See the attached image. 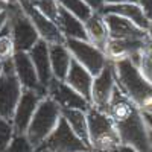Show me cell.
Segmentation results:
<instances>
[{"label": "cell", "instance_id": "f1b7e54d", "mask_svg": "<svg viewBox=\"0 0 152 152\" xmlns=\"http://www.w3.org/2000/svg\"><path fill=\"white\" fill-rule=\"evenodd\" d=\"M125 3H138V0H107V5H125Z\"/></svg>", "mask_w": 152, "mask_h": 152}, {"label": "cell", "instance_id": "d4e9b609", "mask_svg": "<svg viewBox=\"0 0 152 152\" xmlns=\"http://www.w3.org/2000/svg\"><path fill=\"white\" fill-rule=\"evenodd\" d=\"M14 135L15 131H14V126H12V122L0 116V152H6Z\"/></svg>", "mask_w": 152, "mask_h": 152}, {"label": "cell", "instance_id": "603a6c76", "mask_svg": "<svg viewBox=\"0 0 152 152\" xmlns=\"http://www.w3.org/2000/svg\"><path fill=\"white\" fill-rule=\"evenodd\" d=\"M58 5L61 8H64L66 11H69L70 14H73L75 17H78L81 21H87L94 12L88 8L82 0H56Z\"/></svg>", "mask_w": 152, "mask_h": 152}, {"label": "cell", "instance_id": "5bb4252c", "mask_svg": "<svg viewBox=\"0 0 152 152\" xmlns=\"http://www.w3.org/2000/svg\"><path fill=\"white\" fill-rule=\"evenodd\" d=\"M111 40H151L148 31L140 29L129 20L114 14H102Z\"/></svg>", "mask_w": 152, "mask_h": 152}, {"label": "cell", "instance_id": "7c38bea8", "mask_svg": "<svg viewBox=\"0 0 152 152\" xmlns=\"http://www.w3.org/2000/svg\"><path fill=\"white\" fill-rule=\"evenodd\" d=\"M46 96L37 91H31V90H23L21 99L15 108L14 117H12V126H14V131L18 135L26 134L31 120L34 117V114L40 105V102L44 99Z\"/></svg>", "mask_w": 152, "mask_h": 152}, {"label": "cell", "instance_id": "ac0fdd59", "mask_svg": "<svg viewBox=\"0 0 152 152\" xmlns=\"http://www.w3.org/2000/svg\"><path fill=\"white\" fill-rule=\"evenodd\" d=\"M56 24L59 26L62 35L66 37V40H84V41H88L84 21H81L78 17H75L73 14H70L69 11H66L61 6H59V12H58Z\"/></svg>", "mask_w": 152, "mask_h": 152}, {"label": "cell", "instance_id": "ab89813d", "mask_svg": "<svg viewBox=\"0 0 152 152\" xmlns=\"http://www.w3.org/2000/svg\"><path fill=\"white\" fill-rule=\"evenodd\" d=\"M87 152H93V151H87Z\"/></svg>", "mask_w": 152, "mask_h": 152}, {"label": "cell", "instance_id": "74e56055", "mask_svg": "<svg viewBox=\"0 0 152 152\" xmlns=\"http://www.w3.org/2000/svg\"><path fill=\"white\" fill-rule=\"evenodd\" d=\"M26 2H29V3L35 5V3H38V2H41V0H26Z\"/></svg>", "mask_w": 152, "mask_h": 152}, {"label": "cell", "instance_id": "9a60e30c", "mask_svg": "<svg viewBox=\"0 0 152 152\" xmlns=\"http://www.w3.org/2000/svg\"><path fill=\"white\" fill-rule=\"evenodd\" d=\"M29 56L34 62V67L37 70L38 79H40V84L46 88L52 84L53 78V72H52V64H50V53H49V44L43 40H40L29 52Z\"/></svg>", "mask_w": 152, "mask_h": 152}, {"label": "cell", "instance_id": "ba28073f", "mask_svg": "<svg viewBox=\"0 0 152 152\" xmlns=\"http://www.w3.org/2000/svg\"><path fill=\"white\" fill-rule=\"evenodd\" d=\"M66 46L70 50L73 59H76L82 67H85L93 76H97L102 72L110 59L104 50L97 49L90 41L84 40H66Z\"/></svg>", "mask_w": 152, "mask_h": 152}, {"label": "cell", "instance_id": "7a4b0ae2", "mask_svg": "<svg viewBox=\"0 0 152 152\" xmlns=\"http://www.w3.org/2000/svg\"><path fill=\"white\" fill-rule=\"evenodd\" d=\"M119 90L142 111L152 104V84L129 58L113 62Z\"/></svg>", "mask_w": 152, "mask_h": 152}, {"label": "cell", "instance_id": "836d02e7", "mask_svg": "<svg viewBox=\"0 0 152 152\" xmlns=\"http://www.w3.org/2000/svg\"><path fill=\"white\" fill-rule=\"evenodd\" d=\"M5 2L8 5H14V6H21V3L24 2V0H5Z\"/></svg>", "mask_w": 152, "mask_h": 152}, {"label": "cell", "instance_id": "1f68e13d", "mask_svg": "<svg viewBox=\"0 0 152 152\" xmlns=\"http://www.w3.org/2000/svg\"><path fill=\"white\" fill-rule=\"evenodd\" d=\"M143 116H145V120H146V125H148V128H149V131L152 132V114L143 113Z\"/></svg>", "mask_w": 152, "mask_h": 152}, {"label": "cell", "instance_id": "52a82bcc", "mask_svg": "<svg viewBox=\"0 0 152 152\" xmlns=\"http://www.w3.org/2000/svg\"><path fill=\"white\" fill-rule=\"evenodd\" d=\"M35 151H40V152H87V151H91V148L87 146L72 131L69 123L61 116L59 123L55 128V131Z\"/></svg>", "mask_w": 152, "mask_h": 152}, {"label": "cell", "instance_id": "44dd1931", "mask_svg": "<svg viewBox=\"0 0 152 152\" xmlns=\"http://www.w3.org/2000/svg\"><path fill=\"white\" fill-rule=\"evenodd\" d=\"M61 116L69 123L72 131L78 135L87 146H90V140H88L87 111H82V110H61Z\"/></svg>", "mask_w": 152, "mask_h": 152}, {"label": "cell", "instance_id": "8d00e7d4", "mask_svg": "<svg viewBox=\"0 0 152 152\" xmlns=\"http://www.w3.org/2000/svg\"><path fill=\"white\" fill-rule=\"evenodd\" d=\"M3 67H5V62H0V76L3 73Z\"/></svg>", "mask_w": 152, "mask_h": 152}, {"label": "cell", "instance_id": "3957f363", "mask_svg": "<svg viewBox=\"0 0 152 152\" xmlns=\"http://www.w3.org/2000/svg\"><path fill=\"white\" fill-rule=\"evenodd\" d=\"M88 140L93 152H114L120 145V135L108 113L90 108L87 111Z\"/></svg>", "mask_w": 152, "mask_h": 152}, {"label": "cell", "instance_id": "d6a6232c", "mask_svg": "<svg viewBox=\"0 0 152 152\" xmlns=\"http://www.w3.org/2000/svg\"><path fill=\"white\" fill-rule=\"evenodd\" d=\"M9 8V5L5 2V0H0V14H3V12H6Z\"/></svg>", "mask_w": 152, "mask_h": 152}, {"label": "cell", "instance_id": "30bf717a", "mask_svg": "<svg viewBox=\"0 0 152 152\" xmlns=\"http://www.w3.org/2000/svg\"><path fill=\"white\" fill-rule=\"evenodd\" d=\"M21 9L26 12V15L31 18L32 24L35 26L38 35H40V40L46 41L49 46H52V44H66V37L62 35L59 26L53 20L46 17L43 12H40L34 5H31L29 2H26V0L21 3Z\"/></svg>", "mask_w": 152, "mask_h": 152}, {"label": "cell", "instance_id": "8fae6325", "mask_svg": "<svg viewBox=\"0 0 152 152\" xmlns=\"http://www.w3.org/2000/svg\"><path fill=\"white\" fill-rule=\"evenodd\" d=\"M47 97H50L61 110H82L88 111L91 104L78 91H75L64 81L53 79L47 88Z\"/></svg>", "mask_w": 152, "mask_h": 152}, {"label": "cell", "instance_id": "83f0119b", "mask_svg": "<svg viewBox=\"0 0 152 152\" xmlns=\"http://www.w3.org/2000/svg\"><path fill=\"white\" fill-rule=\"evenodd\" d=\"M138 6H140L145 12L148 20H152V0H138Z\"/></svg>", "mask_w": 152, "mask_h": 152}, {"label": "cell", "instance_id": "e575fe53", "mask_svg": "<svg viewBox=\"0 0 152 152\" xmlns=\"http://www.w3.org/2000/svg\"><path fill=\"white\" fill-rule=\"evenodd\" d=\"M148 35H149V38L152 40V20H151V24H149V29H148Z\"/></svg>", "mask_w": 152, "mask_h": 152}, {"label": "cell", "instance_id": "f546056e", "mask_svg": "<svg viewBox=\"0 0 152 152\" xmlns=\"http://www.w3.org/2000/svg\"><path fill=\"white\" fill-rule=\"evenodd\" d=\"M114 152H138L135 148H132V146H129V145H120L116 151H114Z\"/></svg>", "mask_w": 152, "mask_h": 152}, {"label": "cell", "instance_id": "e0dca14e", "mask_svg": "<svg viewBox=\"0 0 152 152\" xmlns=\"http://www.w3.org/2000/svg\"><path fill=\"white\" fill-rule=\"evenodd\" d=\"M100 14H114L119 15L122 18H126L132 21L135 26H138L140 29L148 31L151 21L148 20V17L145 15L143 9L138 6V3H125V5H105V8L102 9Z\"/></svg>", "mask_w": 152, "mask_h": 152}, {"label": "cell", "instance_id": "5b68a950", "mask_svg": "<svg viewBox=\"0 0 152 152\" xmlns=\"http://www.w3.org/2000/svg\"><path fill=\"white\" fill-rule=\"evenodd\" d=\"M8 23L11 28V35L14 40L15 52H31L32 47L40 41L35 26L21 6L9 5L8 8Z\"/></svg>", "mask_w": 152, "mask_h": 152}, {"label": "cell", "instance_id": "ffe728a7", "mask_svg": "<svg viewBox=\"0 0 152 152\" xmlns=\"http://www.w3.org/2000/svg\"><path fill=\"white\" fill-rule=\"evenodd\" d=\"M49 53H50V64H52L53 78L58 81H66L73 56L66 44H52L49 46Z\"/></svg>", "mask_w": 152, "mask_h": 152}, {"label": "cell", "instance_id": "484cf974", "mask_svg": "<svg viewBox=\"0 0 152 152\" xmlns=\"http://www.w3.org/2000/svg\"><path fill=\"white\" fill-rule=\"evenodd\" d=\"M6 152H35V149L29 143L26 134H23V135L15 134L14 138H12V142L9 143Z\"/></svg>", "mask_w": 152, "mask_h": 152}, {"label": "cell", "instance_id": "cb8c5ba5", "mask_svg": "<svg viewBox=\"0 0 152 152\" xmlns=\"http://www.w3.org/2000/svg\"><path fill=\"white\" fill-rule=\"evenodd\" d=\"M15 55V46L11 35L9 23L5 24V28L0 32V62H8Z\"/></svg>", "mask_w": 152, "mask_h": 152}, {"label": "cell", "instance_id": "d590c367", "mask_svg": "<svg viewBox=\"0 0 152 152\" xmlns=\"http://www.w3.org/2000/svg\"><path fill=\"white\" fill-rule=\"evenodd\" d=\"M143 113H148V114H152V104H151V105H149V107H148V108H146V110L143 111Z\"/></svg>", "mask_w": 152, "mask_h": 152}, {"label": "cell", "instance_id": "4fadbf2b", "mask_svg": "<svg viewBox=\"0 0 152 152\" xmlns=\"http://www.w3.org/2000/svg\"><path fill=\"white\" fill-rule=\"evenodd\" d=\"M12 66H14L15 75L23 87V90H31L47 96L46 88L40 84L37 70L28 52H15L14 58H12Z\"/></svg>", "mask_w": 152, "mask_h": 152}, {"label": "cell", "instance_id": "2e32d148", "mask_svg": "<svg viewBox=\"0 0 152 152\" xmlns=\"http://www.w3.org/2000/svg\"><path fill=\"white\" fill-rule=\"evenodd\" d=\"M94 76L88 72L85 67H82L76 59L72 61V66L69 70V75L66 78V84L72 87L75 91H78L82 97H85L91 104V88H93Z\"/></svg>", "mask_w": 152, "mask_h": 152}, {"label": "cell", "instance_id": "4dcf8cb0", "mask_svg": "<svg viewBox=\"0 0 152 152\" xmlns=\"http://www.w3.org/2000/svg\"><path fill=\"white\" fill-rule=\"evenodd\" d=\"M6 23H8V11L3 12V14H0V32H2V29L5 28Z\"/></svg>", "mask_w": 152, "mask_h": 152}, {"label": "cell", "instance_id": "8992f818", "mask_svg": "<svg viewBox=\"0 0 152 152\" xmlns=\"http://www.w3.org/2000/svg\"><path fill=\"white\" fill-rule=\"evenodd\" d=\"M21 94H23V87L15 75L11 59L5 62L3 73L0 76V116L3 119L12 122Z\"/></svg>", "mask_w": 152, "mask_h": 152}, {"label": "cell", "instance_id": "7402d4cb", "mask_svg": "<svg viewBox=\"0 0 152 152\" xmlns=\"http://www.w3.org/2000/svg\"><path fill=\"white\" fill-rule=\"evenodd\" d=\"M134 64L138 67L142 75L152 84V41L142 50L140 53H137L129 58Z\"/></svg>", "mask_w": 152, "mask_h": 152}, {"label": "cell", "instance_id": "277c9868", "mask_svg": "<svg viewBox=\"0 0 152 152\" xmlns=\"http://www.w3.org/2000/svg\"><path fill=\"white\" fill-rule=\"evenodd\" d=\"M59 119H61V108L50 97L46 96L38 105L29 128L26 131V137L29 143L34 146V149H38L47 140L49 135L58 126Z\"/></svg>", "mask_w": 152, "mask_h": 152}, {"label": "cell", "instance_id": "6da1fadb", "mask_svg": "<svg viewBox=\"0 0 152 152\" xmlns=\"http://www.w3.org/2000/svg\"><path fill=\"white\" fill-rule=\"evenodd\" d=\"M108 114L116 125L123 145H129L138 152H152L149 128L146 125L143 111L134 102H131L119 90V87L113 94Z\"/></svg>", "mask_w": 152, "mask_h": 152}, {"label": "cell", "instance_id": "d6986e66", "mask_svg": "<svg viewBox=\"0 0 152 152\" xmlns=\"http://www.w3.org/2000/svg\"><path fill=\"white\" fill-rule=\"evenodd\" d=\"M85 32L88 37V41L93 46H96L97 49L104 50L107 49V44L110 41V32H108V26L105 23V18L102 14H93L85 23Z\"/></svg>", "mask_w": 152, "mask_h": 152}, {"label": "cell", "instance_id": "9c48e42d", "mask_svg": "<svg viewBox=\"0 0 152 152\" xmlns=\"http://www.w3.org/2000/svg\"><path fill=\"white\" fill-rule=\"evenodd\" d=\"M117 88V81H116V73H114V66L110 61L107 67L100 72L97 76H94L93 81V88H91V107L108 113L110 110V102L113 99V94Z\"/></svg>", "mask_w": 152, "mask_h": 152}, {"label": "cell", "instance_id": "4316f807", "mask_svg": "<svg viewBox=\"0 0 152 152\" xmlns=\"http://www.w3.org/2000/svg\"><path fill=\"white\" fill-rule=\"evenodd\" d=\"M82 2L90 8L94 14H100L102 12V9L105 8V5H107V0H82Z\"/></svg>", "mask_w": 152, "mask_h": 152}, {"label": "cell", "instance_id": "f35d334b", "mask_svg": "<svg viewBox=\"0 0 152 152\" xmlns=\"http://www.w3.org/2000/svg\"><path fill=\"white\" fill-rule=\"evenodd\" d=\"M149 140H151V149H152V132L149 131Z\"/></svg>", "mask_w": 152, "mask_h": 152}]
</instances>
